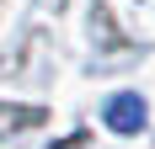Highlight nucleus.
Returning <instances> with one entry per match:
<instances>
[{
	"mask_svg": "<svg viewBox=\"0 0 155 149\" xmlns=\"http://www.w3.org/2000/svg\"><path fill=\"white\" fill-rule=\"evenodd\" d=\"M54 149H80V144H75V138H64V144H54Z\"/></svg>",
	"mask_w": 155,
	"mask_h": 149,
	"instance_id": "nucleus-3",
	"label": "nucleus"
},
{
	"mask_svg": "<svg viewBox=\"0 0 155 149\" xmlns=\"http://www.w3.org/2000/svg\"><path fill=\"white\" fill-rule=\"evenodd\" d=\"M27 122H38L32 106H0V133H5V128H27Z\"/></svg>",
	"mask_w": 155,
	"mask_h": 149,
	"instance_id": "nucleus-2",
	"label": "nucleus"
},
{
	"mask_svg": "<svg viewBox=\"0 0 155 149\" xmlns=\"http://www.w3.org/2000/svg\"><path fill=\"white\" fill-rule=\"evenodd\" d=\"M107 128L112 133H139L144 128V96L139 90H118L107 101Z\"/></svg>",
	"mask_w": 155,
	"mask_h": 149,
	"instance_id": "nucleus-1",
	"label": "nucleus"
}]
</instances>
